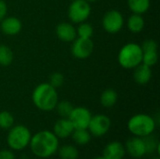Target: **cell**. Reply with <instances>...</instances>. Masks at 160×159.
<instances>
[{
    "instance_id": "7a4b0ae2",
    "label": "cell",
    "mask_w": 160,
    "mask_h": 159,
    "mask_svg": "<svg viewBox=\"0 0 160 159\" xmlns=\"http://www.w3.org/2000/svg\"><path fill=\"white\" fill-rule=\"evenodd\" d=\"M32 101L34 105L42 112L53 111L58 102L56 88L52 86L49 82L38 84L32 93Z\"/></svg>"
},
{
    "instance_id": "9c48e42d",
    "label": "cell",
    "mask_w": 160,
    "mask_h": 159,
    "mask_svg": "<svg viewBox=\"0 0 160 159\" xmlns=\"http://www.w3.org/2000/svg\"><path fill=\"white\" fill-rule=\"evenodd\" d=\"M94 51V42L91 38H83L77 37L72 41L71 53L77 59L88 58Z\"/></svg>"
},
{
    "instance_id": "7c38bea8",
    "label": "cell",
    "mask_w": 160,
    "mask_h": 159,
    "mask_svg": "<svg viewBox=\"0 0 160 159\" xmlns=\"http://www.w3.org/2000/svg\"><path fill=\"white\" fill-rule=\"evenodd\" d=\"M22 22L14 16L5 17L0 22V29L3 34L8 36H15L22 30Z\"/></svg>"
},
{
    "instance_id": "d6986e66",
    "label": "cell",
    "mask_w": 160,
    "mask_h": 159,
    "mask_svg": "<svg viewBox=\"0 0 160 159\" xmlns=\"http://www.w3.org/2000/svg\"><path fill=\"white\" fill-rule=\"evenodd\" d=\"M60 159H78L79 150L76 146L71 144H64L59 146L57 150Z\"/></svg>"
},
{
    "instance_id": "5b68a950",
    "label": "cell",
    "mask_w": 160,
    "mask_h": 159,
    "mask_svg": "<svg viewBox=\"0 0 160 159\" xmlns=\"http://www.w3.org/2000/svg\"><path fill=\"white\" fill-rule=\"evenodd\" d=\"M31 137V131L27 127L23 125H16L8 129L7 144L12 151H22L29 146Z\"/></svg>"
},
{
    "instance_id": "603a6c76",
    "label": "cell",
    "mask_w": 160,
    "mask_h": 159,
    "mask_svg": "<svg viewBox=\"0 0 160 159\" xmlns=\"http://www.w3.org/2000/svg\"><path fill=\"white\" fill-rule=\"evenodd\" d=\"M145 143V148H146V153L147 154H159L160 152V143L157 140L156 137L152 135H149L147 137L142 138Z\"/></svg>"
},
{
    "instance_id": "83f0119b",
    "label": "cell",
    "mask_w": 160,
    "mask_h": 159,
    "mask_svg": "<svg viewBox=\"0 0 160 159\" xmlns=\"http://www.w3.org/2000/svg\"><path fill=\"white\" fill-rule=\"evenodd\" d=\"M65 81L64 75L60 72H53L51 76H50V80H49V83L53 86L54 88H58L60 86L63 85Z\"/></svg>"
},
{
    "instance_id": "9a60e30c",
    "label": "cell",
    "mask_w": 160,
    "mask_h": 159,
    "mask_svg": "<svg viewBox=\"0 0 160 159\" xmlns=\"http://www.w3.org/2000/svg\"><path fill=\"white\" fill-rule=\"evenodd\" d=\"M126 154L125 145L120 142H111L103 150V157L105 159H124Z\"/></svg>"
},
{
    "instance_id": "7402d4cb",
    "label": "cell",
    "mask_w": 160,
    "mask_h": 159,
    "mask_svg": "<svg viewBox=\"0 0 160 159\" xmlns=\"http://www.w3.org/2000/svg\"><path fill=\"white\" fill-rule=\"evenodd\" d=\"M13 61V52L12 50L5 45L0 44V66L8 67Z\"/></svg>"
},
{
    "instance_id": "ffe728a7",
    "label": "cell",
    "mask_w": 160,
    "mask_h": 159,
    "mask_svg": "<svg viewBox=\"0 0 160 159\" xmlns=\"http://www.w3.org/2000/svg\"><path fill=\"white\" fill-rule=\"evenodd\" d=\"M128 6L133 13L142 15L150 8V0H128Z\"/></svg>"
},
{
    "instance_id": "4dcf8cb0",
    "label": "cell",
    "mask_w": 160,
    "mask_h": 159,
    "mask_svg": "<svg viewBox=\"0 0 160 159\" xmlns=\"http://www.w3.org/2000/svg\"><path fill=\"white\" fill-rule=\"evenodd\" d=\"M8 6L4 0H0V22L7 16Z\"/></svg>"
},
{
    "instance_id": "6da1fadb",
    "label": "cell",
    "mask_w": 160,
    "mask_h": 159,
    "mask_svg": "<svg viewBox=\"0 0 160 159\" xmlns=\"http://www.w3.org/2000/svg\"><path fill=\"white\" fill-rule=\"evenodd\" d=\"M59 139L52 131L41 130L31 137L29 147L33 155L39 159H46L57 153Z\"/></svg>"
},
{
    "instance_id": "5bb4252c",
    "label": "cell",
    "mask_w": 160,
    "mask_h": 159,
    "mask_svg": "<svg viewBox=\"0 0 160 159\" xmlns=\"http://www.w3.org/2000/svg\"><path fill=\"white\" fill-rule=\"evenodd\" d=\"M74 131V127L69 121L68 118H60L58 119L52 128V132L54 135L60 140V139H68L71 137V134Z\"/></svg>"
},
{
    "instance_id": "ba28073f",
    "label": "cell",
    "mask_w": 160,
    "mask_h": 159,
    "mask_svg": "<svg viewBox=\"0 0 160 159\" xmlns=\"http://www.w3.org/2000/svg\"><path fill=\"white\" fill-rule=\"evenodd\" d=\"M111 126L112 121L110 117L105 114H96L92 115L87 129L92 136L99 138L103 137L109 132Z\"/></svg>"
},
{
    "instance_id": "d4e9b609",
    "label": "cell",
    "mask_w": 160,
    "mask_h": 159,
    "mask_svg": "<svg viewBox=\"0 0 160 159\" xmlns=\"http://www.w3.org/2000/svg\"><path fill=\"white\" fill-rule=\"evenodd\" d=\"M73 105L68 101V100H62V101H58L55 107V110L58 113V115L61 118H68L70 114V112L73 110Z\"/></svg>"
},
{
    "instance_id": "f546056e",
    "label": "cell",
    "mask_w": 160,
    "mask_h": 159,
    "mask_svg": "<svg viewBox=\"0 0 160 159\" xmlns=\"http://www.w3.org/2000/svg\"><path fill=\"white\" fill-rule=\"evenodd\" d=\"M0 159H16V157L12 150L2 149L0 150Z\"/></svg>"
},
{
    "instance_id": "30bf717a",
    "label": "cell",
    "mask_w": 160,
    "mask_h": 159,
    "mask_svg": "<svg viewBox=\"0 0 160 159\" xmlns=\"http://www.w3.org/2000/svg\"><path fill=\"white\" fill-rule=\"evenodd\" d=\"M68 118L73 125L74 129H87L92 113L85 107H76L73 108Z\"/></svg>"
},
{
    "instance_id": "f1b7e54d",
    "label": "cell",
    "mask_w": 160,
    "mask_h": 159,
    "mask_svg": "<svg viewBox=\"0 0 160 159\" xmlns=\"http://www.w3.org/2000/svg\"><path fill=\"white\" fill-rule=\"evenodd\" d=\"M142 50V51H148V50H158V45L157 43L156 40H154L153 38H148L146 40H144L142 42V44L141 45Z\"/></svg>"
},
{
    "instance_id": "484cf974",
    "label": "cell",
    "mask_w": 160,
    "mask_h": 159,
    "mask_svg": "<svg viewBox=\"0 0 160 159\" xmlns=\"http://www.w3.org/2000/svg\"><path fill=\"white\" fill-rule=\"evenodd\" d=\"M14 126V117L11 112L8 111L0 112V128L8 130Z\"/></svg>"
},
{
    "instance_id": "2e32d148",
    "label": "cell",
    "mask_w": 160,
    "mask_h": 159,
    "mask_svg": "<svg viewBox=\"0 0 160 159\" xmlns=\"http://www.w3.org/2000/svg\"><path fill=\"white\" fill-rule=\"evenodd\" d=\"M152 74H153L152 67L142 63L134 68L133 78L137 84L145 85L150 82L152 78Z\"/></svg>"
},
{
    "instance_id": "836d02e7",
    "label": "cell",
    "mask_w": 160,
    "mask_h": 159,
    "mask_svg": "<svg viewBox=\"0 0 160 159\" xmlns=\"http://www.w3.org/2000/svg\"><path fill=\"white\" fill-rule=\"evenodd\" d=\"M153 159H159V157H156V158H153Z\"/></svg>"
},
{
    "instance_id": "8fae6325",
    "label": "cell",
    "mask_w": 160,
    "mask_h": 159,
    "mask_svg": "<svg viewBox=\"0 0 160 159\" xmlns=\"http://www.w3.org/2000/svg\"><path fill=\"white\" fill-rule=\"evenodd\" d=\"M125 149L127 154L136 159L142 158L147 154L143 139L136 136H133L132 138L128 140L125 145Z\"/></svg>"
},
{
    "instance_id": "e0dca14e",
    "label": "cell",
    "mask_w": 160,
    "mask_h": 159,
    "mask_svg": "<svg viewBox=\"0 0 160 159\" xmlns=\"http://www.w3.org/2000/svg\"><path fill=\"white\" fill-rule=\"evenodd\" d=\"M127 26L131 33H134V34L141 33L145 26L144 18L142 16V14L133 13L132 15L128 17V22H127Z\"/></svg>"
},
{
    "instance_id": "277c9868",
    "label": "cell",
    "mask_w": 160,
    "mask_h": 159,
    "mask_svg": "<svg viewBox=\"0 0 160 159\" xmlns=\"http://www.w3.org/2000/svg\"><path fill=\"white\" fill-rule=\"evenodd\" d=\"M118 63L125 69H134L142 64V50L141 45L135 42H129L124 45L118 52Z\"/></svg>"
},
{
    "instance_id": "e575fe53",
    "label": "cell",
    "mask_w": 160,
    "mask_h": 159,
    "mask_svg": "<svg viewBox=\"0 0 160 159\" xmlns=\"http://www.w3.org/2000/svg\"><path fill=\"white\" fill-rule=\"evenodd\" d=\"M36 159H39V158H38V157H36Z\"/></svg>"
},
{
    "instance_id": "4316f807",
    "label": "cell",
    "mask_w": 160,
    "mask_h": 159,
    "mask_svg": "<svg viewBox=\"0 0 160 159\" xmlns=\"http://www.w3.org/2000/svg\"><path fill=\"white\" fill-rule=\"evenodd\" d=\"M76 31H77V37H83V38H91L94 34V28L92 24L86 22L79 23V26L76 29Z\"/></svg>"
},
{
    "instance_id": "52a82bcc",
    "label": "cell",
    "mask_w": 160,
    "mask_h": 159,
    "mask_svg": "<svg viewBox=\"0 0 160 159\" xmlns=\"http://www.w3.org/2000/svg\"><path fill=\"white\" fill-rule=\"evenodd\" d=\"M125 21L123 14L116 9L107 11L102 18L103 29L109 34H117L124 26Z\"/></svg>"
},
{
    "instance_id": "d6a6232c",
    "label": "cell",
    "mask_w": 160,
    "mask_h": 159,
    "mask_svg": "<svg viewBox=\"0 0 160 159\" xmlns=\"http://www.w3.org/2000/svg\"><path fill=\"white\" fill-rule=\"evenodd\" d=\"M94 159H105L104 157H103V156L102 157H95Z\"/></svg>"
},
{
    "instance_id": "44dd1931",
    "label": "cell",
    "mask_w": 160,
    "mask_h": 159,
    "mask_svg": "<svg viewBox=\"0 0 160 159\" xmlns=\"http://www.w3.org/2000/svg\"><path fill=\"white\" fill-rule=\"evenodd\" d=\"M71 138L73 142L77 145H86L91 142L92 135L88 131V129H74L71 134Z\"/></svg>"
},
{
    "instance_id": "4fadbf2b",
    "label": "cell",
    "mask_w": 160,
    "mask_h": 159,
    "mask_svg": "<svg viewBox=\"0 0 160 159\" xmlns=\"http://www.w3.org/2000/svg\"><path fill=\"white\" fill-rule=\"evenodd\" d=\"M55 34L57 37L64 42H72L77 37L76 28L70 22H60L55 28Z\"/></svg>"
},
{
    "instance_id": "ac0fdd59",
    "label": "cell",
    "mask_w": 160,
    "mask_h": 159,
    "mask_svg": "<svg viewBox=\"0 0 160 159\" xmlns=\"http://www.w3.org/2000/svg\"><path fill=\"white\" fill-rule=\"evenodd\" d=\"M118 100L117 92L114 89L108 88L104 90L100 96V104L104 108H112L113 107Z\"/></svg>"
},
{
    "instance_id": "3957f363",
    "label": "cell",
    "mask_w": 160,
    "mask_h": 159,
    "mask_svg": "<svg viewBox=\"0 0 160 159\" xmlns=\"http://www.w3.org/2000/svg\"><path fill=\"white\" fill-rule=\"evenodd\" d=\"M155 118L146 113H138L130 117L128 122V131L136 137L144 138L152 135L157 127Z\"/></svg>"
},
{
    "instance_id": "8992f818",
    "label": "cell",
    "mask_w": 160,
    "mask_h": 159,
    "mask_svg": "<svg viewBox=\"0 0 160 159\" xmlns=\"http://www.w3.org/2000/svg\"><path fill=\"white\" fill-rule=\"evenodd\" d=\"M91 14V6L85 0H73L68 9V19L74 23L85 22Z\"/></svg>"
},
{
    "instance_id": "1f68e13d",
    "label": "cell",
    "mask_w": 160,
    "mask_h": 159,
    "mask_svg": "<svg viewBox=\"0 0 160 159\" xmlns=\"http://www.w3.org/2000/svg\"><path fill=\"white\" fill-rule=\"evenodd\" d=\"M85 1H87L88 3H90V4H91V3H95V2H97L98 0H85Z\"/></svg>"
},
{
    "instance_id": "cb8c5ba5",
    "label": "cell",
    "mask_w": 160,
    "mask_h": 159,
    "mask_svg": "<svg viewBox=\"0 0 160 159\" xmlns=\"http://www.w3.org/2000/svg\"><path fill=\"white\" fill-rule=\"evenodd\" d=\"M158 61V50H148L142 51V63L152 67Z\"/></svg>"
}]
</instances>
